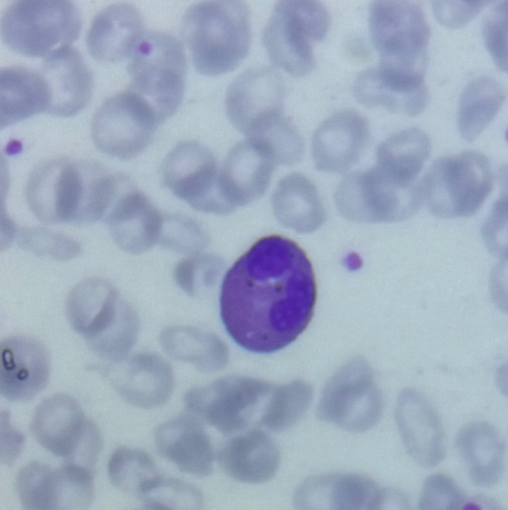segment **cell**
<instances>
[{"instance_id":"cell-1","label":"cell","mask_w":508,"mask_h":510,"mask_svg":"<svg viewBox=\"0 0 508 510\" xmlns=\"http://www.w3.org/2000/svg\"><path fill=\"white\" fill-rule=\"evenodd\" d=\"M316 298L315 274L306 253L289 238L269 235L255 242L226 273L221 315L240 346L271 353L304 331Z\"/></svg>"},{"instance_id":"cell-2","label":"cell","mask_w":508,"mask_h":510,"mask_svg":"<svg viewBox=\"0 0 508 510\" xmlns=\"http://www.w3.org/2000/svg\"><path fill=\"white\" fill-rule=\"evenodd\" d=\"M251 17L249 7L242 0L202 1L187 9L181 33L199 73L220 75L241 64L251 44Z\"/></svg>"},{"instance_id":"cell-3","label":"cell","mask_w":508,"mask_h":510,"mask_svg":"<svg viewBox=\"0 0 508 510\" xmlns=\"http://www.w3.org/2000/svg\"><path fill=\"white\" fill-rule=\"evenodd\" d=\"M128 59L127 90L146 102L160 125L176 113L183 100L187 63L182 43L167 34H150Z\"/></svg>"},{"instance_id":"cell-4","label":"cell","mask_w":508,"mask_h":510,"mask_svg":"<svg viewBox=\"0 0 508 510\" xmlns=\"http://www.w3.org/2000/svg\"><path fill=\"white\" fill-rule=\"evenodd\" d=\"M82 25L78 8L71 0H18L4 9L0 35L4 44L19 54L45 57L71 46Z\"/></svg>"},{"instance_id":"cell-5","label":"cell","mask_w":508,"mask_h":510,"mask_svg":"<svg viewBox=\"0 0 508 510\" xmlns=\"http://www.w3.org/2000/svg\"><path fill=\"white\" fill-rule=\"evenodd\" d=\"M330 23L326 7L318 1H279L262 33L271 62L293 77L308 75L315 65L313 43L326 36Z\"/></svg>"},{"instance_id":"cell-6","label":"cell","mask_w":508,"mask_h":510,"mask_svg":"<svg viewBox=\"0 0 508 510\" xmlns=\"http://www.w3.org/2000/svg\"><path fill=\"white\" fill-rule=\"evenodd\" d=\"M371 39L379 65L394 71L425 77L430 28L421 9L406 0H378L369 17Z\"/></svg>"},{"instance_id":"cell-7","label":"cell","mask_w":508,"mask_h":510,"mask_svg":"<svg viewBox=\"0 0 508 510\" xmlns=\"http://www.w3.org/2000/svg\"><path fill=\"white\" fill-rule=\"evenodd\" d=\"M421 183L424 200L433 214L442 218L469 216L491 192L494 176L489 159L468 150L436 159Z\"/></svg>"},{"instance_id":"cell-8","label":"cell","mask_w":508,"mask_h":510,"mask_svg":"<svg viewBox=\"0 0 508 510\" xmlns=\"http://www.w3.org/2000/svg\"><path fill=\"white\" fill-rule=\"evenodd\" d=\"M95 184L91 161L55 159L34 170L27 184L26 197L32 211L43 221L84 220Z\"/></svg>"},{"instance_id":"cell-9","label":"cell","mask_w":508,"mask_h":510,"mask_svg":"<svg viewBox=\"0 0 508 510\" xmlns=\"http://www.w3.org/2000/svg\"><path fill=\"white\" fill-rule=\"evenodd\" d=\"M157 123L146 102L126 90L106 100L93 118L92 134L98 148L112 157L127 160L148 146Z\"/></svg>"},{"instance_id":"cell-10","label":"cell","mask_w":508,"mask_h":510,"mask_svg":"<svg viewBox=\"0 0 508 510\" xmlns=\"http://www.w3.org/2000/svg\"><path fill=\"white\" fill-rule=\"evenodd\" d=\"M287 93L285 81L275 68H248L228 89L226 115L235 128L250 137L285 116Z\"/></svg>"},{"instance_id":"cell-11","label":"cell","mask_w":508,"mask_h":510,"mask_svg":"<svg viewBox=\"0 0 508 510\" xmlns=\"http://www.w3.org/2000/svg\"><path fill=\"white\" fill-rule=\"evenodd\" d=\"M383 489L372 478L356 473L314 475L296 488L298 510H381Z\"/></svg>"},{"instance_id":"cell-12","label":"cell","mask_w":508,"mask_h":510,"mask_svg":"<svg viewBox=\"0 0 508 510\" xmlns=\"http://www.w3.org/2000/svg\"><path fill=\"white\" fill-rule=\"evenodd\" d=\"M112 365V384L129 404L153 409L164 405L171 398L174 373L170 364L160 355L139 353Z\"/></svg>"},{"instance_id":"cell-13","label":"cell","mask_w":508,"mask_h":510,"mask_svg":"<svg viewBox=\"0 0 508 510\" xmlns=\"http://www.w3.org/2000/svg\"><path fill=\"white\" fill-rule=\"evenodd\" d=\"M370 135L366 119L352 110L329 116L312 136L311 153L319 171L343 172L355 165L362 156Z\"/></svg>"},{"instance_id":"cell-14","label":"cell","mask_w":508,"mask_h":510,"mask_svg":"<svg viewBox=\"0 0 508 510\" xmlns=\"http://www.w3.org/2000/svg\"><path fill=\"white\" fill-rule=\"evenodd\" d=\"M395 422L404 447L420 466H436L446 455L445 433L440 418L428 402L413 389L400 394Z\"/></svg>"},{"instance_id":"cell-15","label":"cell","mask_w":508,"mask_h":510,"mask_svg":"<svg viewBox=\"0 0 508 510\" xmlns=\"http://www.w3.org/2000/svg\"><path fill=\"white\" fill-rule=\"evenodd\" d=\"M357 192L364 219H404L416 213L425 201L421 179L406 182L378 164L358 170Z\"/></svg>"},{"instance_id":"cell-16","label":"cell","mask_w":508,"mask_h":510,"mask_svg":"<svg viewBox=\"0 0 508 510\" xmlns=\"http://www.w3.org/2000/svg\"><path fill=\"white\" fill-rule=\"evenodd\" d=\"M41 73L50 95L46 113L70 117L89 103L93 92V75L77 48L69 46L51 52L44 57Z\"/></svg>"},{"instance_id":"cell-17","label":"cell","mask_w":508,"mask_h":510,"mask_svg":"<svg viewBox=\"0 0 508 510\" xmlns=\"http://www.w3.org/2000/svg\"><path fill=\"white\" fill-rule=\"evenodd\" d=\"M205 425L185 411L160 424L154 433L159 454L184 473L198 478L212 474L216 458Z\"/></svg>"},{"instance_id":"cell-18","label":"cell","mask_w":508,"mask_h":510,"mask_svg":"<svg viewBox=\"0 0 508 510\" xmlns=\"http://www.w3.org/2000/svg\"><path fill=\"white\" fill-rule=\"evenodd\" d=\"M1 395L11 401H27L47 384L50 358L41 343L23 336L6 338L0 343Z\"/></svg>"},{"instance_id":"cell-19","label":"cell","mask_w":508,"mask_h":510,"mask_svg":"<svg viewBox=\"0 0 508 510\" xmlns=\"http://www.w3.org/2000/svg\"><path fill=\"white\" fill-rule=\"evenodd\" d=\"M143 16L127 2L110 4L94 17L88 30V51L96 61L116 63L128 58L144 33Z\"/></svg>"},{"instance_id":"cell-20","label":"cell","mask_w":508,"mask_h":510,"mask_svg":"<svg viewBox=\"0 0 508 510\" xmlns=\"http://www.w3.org/2000/svg\"><path fill=\"white\" fill-rule=\"evenodd\" d=\"M234 434L221 447L216 459L222 470L237 481L265 483L276 474L281 453L275 440L265 431L251 429Z\"/></svg>"},{"instance_id":"cell-21","label":"cell","mask_w":508,"mask_h":510,"mask_svg":"<svg viewBox=\"0 0 508 510\" xmlns=\"http://www.w3.org/2000/svg\"><path fill=\"white\" fill-rule=\"evenodd\" d=\"M107 220L114 241L128 254H144L158 243L163 216L135 187L116 201Z\"/></svg>"},{"instance_id":"cell-22","label":"cell","mask_w":508,"mask_h":510,"mask_svg":"<svg viewBox=\"0 0 508 510\" xmlns=\"http://www.w3.org/2000/svg\"><path fill=\"white\" fill-rule=\"evenodd\" d=\"M276 165L260 145L247 138L231 148L219 173L225 188L237 207L249 204L263 196Z\"/></svg>"},{"instance_id":"cell-23","label":"cell","mask_w":508,"mask_h":510,"mask_svg":"<svg viewBox=\"0 0 508 510\" xmlns=\"http://www.w3.org/2000/svg\"><path fill=\"white\" fill-rule=\"evenodd\" d=\"M219 169L212 151L200 142L177 143L163 160L159 168L161 184L187 203L198 195Z\"/></svg>"},{"instance_id":"cell-24","label":"cell","mask_w":508,"mask_h":510,"mask_svg":"<svg viewBox=\"0 0 508 510\" xmlns=\"http://www.w3.org/2000/svg\"><path fill=\"white\" fill-rule=\"evenodd\" d=\"M455 447L475 485L489 488L501 480L505 469V445L493 425L481 421L465 425L456 435Z\"/></svg>"},{"instance_id":"cell-25","label":"cell","mask_w":508,"mask_h":510,"mask_svg":"<svg viewBox=\"0 0 508 510\" xmlns=\"http://www.w3.org/2000/svg\"><path fill=\"white\" fill-rule=\"evenodd\" d=\"M86 416L74 398L66 394H55L43 399L36 407L30 431L41 446L65 458L80 433Z\"/></svg>"},{"instance_id":"cell-26","label":"cell","mask_w":508,"mask_h":510,"mask_svg":"<svg viewBox=\"0 0 508 510\" xmlns=\"http://www.w3.org/2000/svg\"><path fill=\"white\" fill-rule=\"evenodd\" d=\"M383 412L380 394L369 387L336 386L324 392L316 409L320 421L361 433L374 427Z\"/></svg>"},{"instance_id":"cell-27","label":"cell","mask_w":508,"mask_h":510,"mask_svg":"<svg viewBox=\"0 0 508 510\" xmlns=\"http://www.w3.org/2000/svg\"><path fill=\"white\" fill-rule=\"evenodd\" d=\"M49 101L48 88L41 72L19 65L0 69L1 127L47 112Z\"/></svg>"},{"instance_id":"cell-28","label":"cell","mask_w":508,"mask_h":510,"mask_svg":"<svg viewBox=\"0 0 508 510\" xmlns=\"http://www.w3.org/2000/svg\"><path fill=\"white\" fill-rule=\"evenodd\" d=\"M256 396L245 393L215 394L212 386H198L191 394L189 408L205 425L222 433L245 430L253 419Z\"/></svg>"},{"instance_id":"cell-29","label":"cell","mask_w":508,"mask_h":510,"mask_svg":"<svg viewBox=\"0 0 508 510\" xmlns=\"http://www.w3.org/2000/svg\"><path fill=\"white\" fill-rule=\"evenodd\" d=\"M504 88L489 76L477 77L463 91L459 102L458 126L462 137L474 141L490 125L505 101Z\"/></svg>"},{"instance_id":"cell-30","label":"cell","mask_w":508,"mask_h":510,"mask_svg":"<svg viewBox=\"0 0 508 510\" xmlns=\"http://www.w3.org/2000/svg\"><path fill=\"white\" fill-rule=\"evenodd\" d=\"M271 205L277 218L289 227L304 228L303 221H321L324 210L313 182L299 172L281 178L271 196Z\"/></svg>"},{"instance_id":"cell-31","label":"cell","mask_w":508,"mask_h":510,"mask_svg":"<svg viewBox=\"0 0 508 510\" xmlns=\"http://www.w3.org/2000/svg\"><path fill=\"white\" fill-rule=\"evenodd\" d=\"M431 151V142L421 129L411 127L384 140L376 150V163L404 180H418Z\"/></svg>"},{"instance_id":"cell-32","label":"cell","mask_w":508,"mask_h":510,"mask_svg":"<svg viewBox=\"0 0 508 510\" xmlns=\"http://www.w3.org/2000/svg\"><path fill=\"white\" fill-rule=\"evenodd\" d=\"M161 347L175 360L188 363L200 371L212 369L215 362V342L212 337L189 325H171L159 336Z\"/></svg>"},{"instance_id":"cell-33","label":"cell","mask_w":508,"mask_h":510,"mask_svg":"<svg viewBox=\"0 0 508 510\" xmlns=\"http://www.w3.org/2000/svg\"><path fill=\"white\" fill-rule=\"evenodd\" d=\"M107 469L110 480L116 488L138 496L160 475L147 452L128 447H119L113 452Z\"/></svg>"},{"instance_id":"cell-34","label":"cell","mask_w":508,"mask_h":510,"mask_svg":"<svg viewBox=\"0 0 508 510\" xmlns=\"http://www.w3.org/2000/svg\"><path fill=\"white\" fill-rule=\"evenodd\" d=\"M94 496V484L91 471L65 462L53 470L50 510H85L91 506Z\"/></svg>"},{"instance_id":"cell-35","label":"cell","mask_w":508,"mask_h":510,"mask_svg":"<svg viewBox=\"0 0 508 510\" xmlns=\"http://www.w3.org/2000/svg\"><path fill=\"white\" fill-rule=\"evenodd\" d=\"M259 145L277 164L293 166L302 160L304 142L289 118L284 116L248 137Z\"/></svg>"},{"instance_id":"cell-36","label":"cell","mask_w":508,"mask_h":510,"mask_svg":"<svg viewBox=\"0 0 508 510\" xmlns=\"http://www.w3.org/2000/svg\"><path fill=\"white\" fill-rule=\"evenodd\" d=\"M139 498L149 510H196L203 506L200 490L179 479L161 475L150 484Z\"/></svg>"},{"instance_id":"cell-37","label":"cell","mask_w":508,"mask_h":510,"mask_svg":"<svg viewBox=\"0 0 508 510\" xmlns=\"http://www.w3.org/2000/svg\"><path fill=\"white\" fill-rule=\"evenodd\" d=\"M206 242L204 232L190 217L177 213L163 216L157 243L162 248L191 256L200 254Z\"/></svg>"},{"instance_id":"cell-38","label":"cell","mask_w":508,"mask_h":510,"mask_svg":"<svg viewBox=\"0 0 508 510\" xmlns=\"http://www.w3.org/2000/svg\"><path fill=\"white\" fill-rule=\"evenodd\" d=\"M53 470L46 464L31 461L18 472L15 490L24 509L50 510V496Z\"/></svg>"},{"instance_id":"cell-39","label":"cell","mask_w":508,"mask_h":510,"mask_svg":"<svg viewBox=\"0 0 508 510\" xmlns=\"http://www.w3.org/2000/svg\"><path fill=\"white\" fill-rule=\"evenodd\" d=\"M311 400V393L308 389L281 392L269 402L258 422L271 431L287 430L304 417Z\"/></svg>"},{"instance_id":"cell-40","label":"cell","mask_w":508,"mask_h":510,"mask_svg":"<svg viewBox=\"0 0 508 510\" xmlns=\"http://www.w3.org/2000/svg\"><path fill=\"white\" fill-rule=\"evenodd\" d=\"M508 0L495 4L483 19L482 34L486 48L498 67L508 69Z\"/></svg>"},{"instance_id":"cell-41","label":"cell","mask_w":508,"mask_h":510,"mask_svg":"<svg viewBox=\"0 0 508 510\" xmlns=\"http://www.w3.org/2000/svg\"><path fill=\"white\" fill-rule=\"evenodd\" d=\"M464 496L449 476L435 474L427 478L417 504L419 510H457L463 507Z\"/></svg>"},{"instance_id":"cell-42","label":"cell","mask_w":508,"mask_h":510,"mask_svg":"<svg viewBox=\"0 0 508 510\" xmlns=\"http://www.w3.org/2000/svg\"><path fill=\"white\" fill-rule=\"evenodd\" d=\"M103 447V438L100 429L93 421L86 416L71 451L64 458L65 462L91 471L97 463Z\"/></svg>"},{"instance_id":"cell-43","label":"cell","mask_w":508,"mask_h":510,"mask_svg":"<svg viewBox=\"0 0 508 510\" xmlns=\"http://www.w3.org/2000/svg\"><path fill=\"white\" fill-rule=\"evenodd\" d=\"M489 0H434L432 7L437 20L446 27L464 26L490 3Z\"/></svg>"},{"instance_id":"cell-44","label":"cell","mask_w":508,"mask_h":510,"mask_svg":"<svg viewBox=\"0 0 508 510\" xmlns=\"http://www.w3.org/2000/svg\"><path fill=\"white\" fill-rule=\"evenodd\" d=\"M0 461L12 466L20 454L25 441L24 436L10 423V414L3 410L0 413Z\"/></svg>"},{"instance_id":"cell-45","label":"cell","mask_w":508,"mask_h":510,"mask_svg":"<svg viewBox=\"0 0 508 510\" xmlns=\"http://www.w3.org/2000/svg\"><path fill=\"white\" fill-rule=\"evenodd\" d=\"M173 277L177 285L189 296L195 295L193 278L192 256L179 260L173 269Z\"/></svg>"},{"instance_id":"cell-46","label":"cell","mask_w":508,"mask_h":510,"mask_svg":"<svg viewBox=\"0 0 508 510\" xmlns=\"http://www.w3.org/2000/svg\"><path fill=\"white\" fill-rule=\"evenodd\" d=\"M411 509L407 495L396 488L383 489L381 510H409Z\"/></svg>"},{"instance_id":"cell-47","label":"cell","mask_w":508,"mask_h":510,"mask_svg":"<svg viewBox=\"0 0 508 510\" xmlns=\"http://www.w3.org/2000/svg\"><path fill=\"white\" fill-rule=\"evenodd\" d=\"M506 374H507V368L504 367L501 368L499 373L498 374L497 380L498 384L500 386V389H501V391L504 393L507 392L506 388H507L505 386L506 384H507V383H506V381L507 382V379L506 380V378L507 377V375L506 376Z\"/></svg>"}]
</instances>
